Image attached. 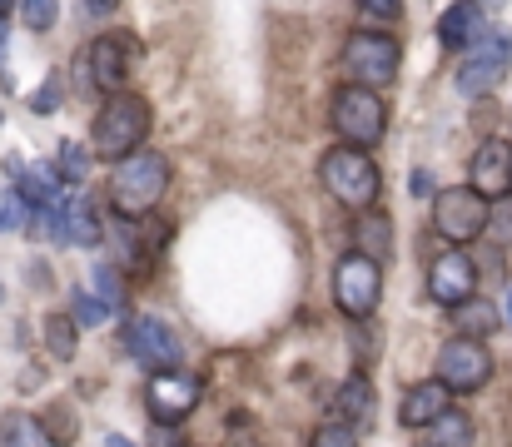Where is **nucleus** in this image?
Masks as SVG:
<instances>
[{"label":"nucleus","instance_id":"32","mask_svg":"<svg viewBox=\"0 0 512 447\" xmlns=\"http://www.w3.org/2000/svg\"><path fill=\"white\" fill-rule=\"evenodd\" d=\"M358 10L373 15V20H398L403 15V0H358Z\"/></svg>","mask_w":512,"mask_h":447},{"label":"nucleus","instance_id":"2","mask_svg":"<svg viewBox=\"0 0 512 447\" xmlns=\"http://www.w3.org/2000/svg\"><path fill=\"white\" fill-rule=\"evenodd\" d=\"M150 125H155L150 100L120 90V95H110V100L100 105V115H95V125H90V154L105 159V164H120V159H130L135 149H145Z\"/></svg>","mask_w":512,"mask_h":447},{"label":"nucleus","instance_id":"43","mask_svg":"<svg viewBox=\"0 0 512 447\" xmlns=\"http://www.w3.org/2000/svg\"><path fill=\"white\" fill-rule=\"evenodd\" d=\"M423 447H428V443H423Z\"/></svg>","mask_w":512,"mask_h":447},{"label":"nucleus","instance_id":"38","mask_svg":"<svg viewBox=\"0 0 512 447\" xmlns=\"http://www.w3.org/2000/svg\"><path fill=\"white\" fill-rule=\"evenodd\" d=\"M5 35H10V20L0 15V70H5Z\"/></svg>","mask_w":512,"mask_h":447},{"label":"nucleus","instance_id":"35","mask_svg":"<svg viewBox=\"0 0 512 447\" xmlns=\"http://www.w3.org/2000/svg\"><path fill=\"white\" fill-rule=\"evenodd\" d=\"M488 234H498V239H508L512 244V209H503L498 219H488Z\"/></svg>","mask_w":512,"mask_h":447},{"label":"nucleus","instance_id":"39","mask_svg":"<svg viewBox=\"0 0 512 447\" xmlns=\"http://www.w3.org/2000/svg\"><path fill=\"white\" fill-rule=\"evenodd\" d=\"M498 313H503V323L512 328V284H508V294H503V308H498Z\"/></svg>","mask_w":512,"mask_h":447},{"label":"nucleus","instance_id":"19","mask_svg":"<svg viewBox=\"0 0 512 447\" xmlns=\"http://www.w3.org/2000/svg\"><path fill=\"white\" fill-rule=\"evenodd\" d=\"M353 254H363L373 264H383L393 254V224H388V214H378V209L358 214V224H353Z\"/></svg>","mask_w":512,"mask_h":447},{"label":"nucleus","instance_id":"27","mask_svg":"<svg viewBox=\"0 0 512 447\" xmlns=\"http://www.w3.org/2000/svg\"><path fill=\"white\" fill-rule=\"evenodd\" d=\"M20 20H25L35 35H45V30H55V20H60V0H20Z\"/></svg>","mask_w":512,"mask_h":447},{"label":"nucleus","instance_id":"8","mask_svg":"<svg viewBox=\"0 0 512 447\" xmlns=\"http://www.w3.org/2000/svg\"><path fill=\"white\" fill-rule=\"evenodd\" d=\"M508 65H512V35H483L478 45L463 50V60H458V70H453V85H458L468 100H483V95H493V90L503 85Z\"/></svg>","mask_w":512,"mask_h":447},{"label":"nucleus","instance_id":"24","mask_svg":"<svg viewBox=\"0 0 512 447\" xmlns=\"http://www.w3.org/2000/svg\"><path fill=\"white\" fill-rule=\"evenodd\" d=\"M40 433H45V443L50 447H70L80 438V418H75V408L70 403H55L45 418H40Z\"/></svg>","mask_w":512,"mask_h":447},{"label":"nucleus","instance_id":"26","mask_svg":"<svg viewBox=\"0 0 512 447\" xmlns=\"http://www.w3.org/2000/svg\"><path fill=\"white\" fill-rule=\"evenodd\" d=\"M70 318H75V328H95V323H105L110 313H105V303L90 294V289H70Z\"/></svg>","mask_w":512,"mask_h":447},{"label":"nucleus","instance_id":"17","mask_svg":"<svg viewBox=\"0 0 512 447\" xmlns=\"http://www.w3.org/2000/svg\"><path fill=\"white\" fill-rule=\"evenodd\" d=\"M453 408V393L433 378V383H413L408 393H403V403H398V423L403 428H428V423H438L443 413Z\"/></svg>","mask_w":512,"mask_h":447},{"label":"nucleus","instance_id":"28","mask_svg":"<svg viewBox=\"0 0 512 447\" xmlns=\"http://www.w3.org/2000/svg\"><path fill=\"white\" fill-rule=\"evenodd\" d=\"M55 169H60L65 184H80L85 169H90V149H80L75 140H65V145H60V159H55Z\"/></svg>","mask_w":512,"mask_h":447},{"label":"nucleus","instance_id":"40","mask_svg":"<svg viewBox=\"0 0 512 447\" xmlns=\"http://www.w3.org/2000/svg\"><path fill=\"white\" fill-rule=\"evenodd\" d=\"M105 447H135V443H130L125 433H110V438H105Z\"/></svg>","mask_w":512,"mask_h":447},{"label":"nucleus","instance_id":"5","mask_svg":"<svg viewBox=\"0 0 512 447\" xmlns=\"http://www.w3.org/2000/svg\"><path fill=\"white\" fill-rule=\"evenodd\" d=\"M398 40L383 35V30H353L343 40L339 50V65H343V85H363V90H383L398 80Z\"/></svg>","mask_w":512,"mask_h":447},{"label":"nucleus","instance_id":"12","mask_svg":"<svg viewBox=\"0 0 512 447\" xmlns=\"http://www.w3.org/2000/svg\"><path fill=\"white\" fill-rule=\"evenodd\" d=\"M478 294V264L468 259V249H438L428 259V298L443 308H458Z\"/></svg>","mask_w":512,"mask_h":447},{"label":"nucleus","instance_id":"30","mask_svg":"<svg viewBox=\"0 0 512 447\" xmlns=\"http://www.w3.org/2000/svg\"><path fill=\"white\" fill-rule=\"evenodd\" d=\"M25 219H30V204H25L20 194H5V199H0V234L25 229Z\"/></svg>","mask_w":512,"mask_h":447},{"label":"nucleus","instance_id":"34","mask_svg":"<svg viewBox=\"0 0 512 447\" xmlns=\"http://www.w3.org/2000/svg\"><path fill=\"white\" fill-rule=\"evenodd\" d=\"M224 447H264V438H259L249 423H239V428L229 433V443H224Z\"/></svg>","mask_w":512,"mask_h":447},{"label":"nucleus","instance_id":"6","mask_svg":"<svg viewBox=\"0 0 512 447\" xmlns=\"http://www.w3.org/2000/svg\"><path fill=\"white\" fill-rule=\"evenodd\" d=\"M488 219H493V204L478 199L468 184H453V189H438L433 194V234L448 249H463V244L483 239L488 234Z\"/></svg>","mask_w":512,"mask_h":447},{"label":"nucleus","instance_id":"13","mask_svg":"<svg viewBox=\"0 0 512 447\" xmlns=\"http://www.w3.org/2000/svg\"><path fill=\"white\" fill-rule=\"evenodd\" d=\"M50 239L65 244V249H95V244L105 239V224H100V214H95L90 199L65 194V199L50 209Z\"/></svg>","mask_w":512,"mask_h":447},{"label":"nucleus","instance_id":"3","mask_svg":"<svg viewBox=\"0 0 512 447\" xmlns=\"http://www.w3.org/2000/svg\"><path fill=\"white\" fill-rule=\"evenodd\" d=\"M319 184L324 194L343 204L348 214H368L383 194V174L378 164L363 154V149H348V145H334L324 159H319Z\"/></svg>","mask_w":512,"mask_h":447},{"label":"nucleus","instance_id":"18","mask_svg":"<svg viewBox=\"0 0 512 447\" xmlns=\"http://www.w3.org/2000/svg\"><path fill=\"white\" fill-rule=\"evenodd\" d=\"M373 413H378V398H373V383L363 373H353L334 398V423L353 428V433H368L373 428Z\"/></svg>","mask_w":512,"mask_h":447},{"label":"nucleus","instance_id":"23","mask_svg":"<svg viewBox=\"0 0 512 447\" xmlns=\"http://www.w3.org/2000/svg\"><path fill=\"white\" fill-rule=\"evenodd\" d=\"M95 298L105 303V313H125V308H130L125 274H120L115 264H95Z\"/></svg>","mask_w":512,"mask_h":447},{"label":"nucleus","instance_id":"33","mask_svg":"<svg viewBox=\"0 0 512 447\" xmlns=\"http://www.w3.org/2000/svg\"><path fill=\"white\" fill-rule=\"evenodd\" d=\"M145 447H189L179 428H165V423H150V443Z\"/></svg>","mask_w":512,"mask_h":447},{"label":"nucleus","instance_id":"22","mask_svg":"<svg viewBox=\"0 0 512 447\" xmlns=\"http://www.w3.org/2000/svg\"><path fill=\"white\" fill-rule=\"evenodd\" d=\"M45 348H50V358H60V363H70V358L80 353V328H75L70 313H50V318H45Z\"/></svg>","mask_w":512,"mask_h":447},{"label":"nucleus","instance_id":"36","mask_svg":"<svg viewBox=\"0 0 512 447\" xmlns=\"http://www.w3.org/2000/svg\"><path fill=\"white\" fill-rule=\"evenodd\" d=\"M120 0H85V10H90V20H110V10H115Z\"/></svg>","mask_w":512,"mask_h":447},{"label":"nucleus","instance_id":"31","mask_svg":"<svg viewBox=\"0 0 512 447\" xmlns=\"http://www.w3.org/2000/svg\"><path fill=\"white\" fill-rule=\"evenodd\" d=\"M30 110H35V115H55V110H60V80H55V75L30 95Z\"/></svg>","mask_w":512,"mask_h":447},{"label":"nucleus","instance_id":"25","mask_svg":"<svg viewBox=\"0 0 512 447\" xmlns=\"http://www.w3.org/2000/svg\"><path fill=\"white\" fill-rule=\"evenodd\" d=\"M0 443L5 447H50L45 443V433H40V418H30V413H5V423H0Z\"/></svg>","mask_w":512,"mask_h":447},{"label":"nucleus","instance_id":"16","mask_svg":"<svg viewBox=\"0 0 512 447\" xmlns=\"http://www.w3.org/2000/svg\"><path fill=\"white\" fill-rule=\"evenodd\" d=\"M488 35V15H483V0H453L443 15H438V40L448 50H468Z\"/></svg>","mask_w":512,"mask_h":447},{"label":"nucleus","instance_id":"4","mask_svg":"<svg viewBox=\"0 0 512 447\" xmlns=\"http://www.w3.org/2000/svg\"><path fill=\"white\" fill-rule=\"evenodd\" d=\"M329 120H334V135L348 149H368L388 135V105L378 90H363V85H339L334 90V105H329Z\"/></svg>","mask_w":512,"mask_h":447},{"label":"nucleus","instance_id":"21","mask_svg":"<svg viewBox=\"0 0 512 447\" xmlns=\"http://www.w3.org/2000/svg\"><path fill=\"white\" fill-rule=\"evenodd\" d=\"M473 438H478V428L458 408H448L438 423H428V447H473Z\"/></svg>","mask_w":512,"mask_h":447},{"label":"nucleus","instance_id":"29","mask_svg":"<svg viewBox=\"0 0 512 447\" xmlns=\"http://www.w3.org/2000/svg\"><path fill=\"white\" fill-rule=\"evenodd\" d=\"M309 447H358V433L329 418V423H319V428H314V438H309Z\"/></svg>","mask_w":512,"mask_h":447},{"label":"nucleus","instance_id":"11","mask_svg":"<svg viewBox=\"0 0 512 447\" xmlns=\"http://www.w3.org/2000/svg\"><path fill=\"white\" fill-rule=\"evenodd\" d=\"M204 398V383L199 373H184V368H170V373H150L145 383V413L150 423H165V428H179Z\"/></svg>","mask_w":512,"mask_h":447},{"label":"nucleus","instance_id":"7","mask_svg":"<svg viewBox=\"0 0 512 447\" xmlns=\"http://www.w3.org/2000/svg\"><path fill=\"white\" fill-rule=\"evenodd\" d=\"M334 303L348 323H368L383 303V264L363 259V254H343L339 269H334Z\"/></svg>","mask_w":512,"mask_h":447},{"label":"nucleus","instance_id":"20","mask_svg":"<svg viewBox=\"0 0 512 447\" xmlns=\"http://www.w3.org/2000/svg\"><path fill=\"white\" fill-rule=\"evenodd\" d=\"M453 323H458V338H488V333H498V323H503V313H498V303H488V298H468V303H458L453 308Z\"/></svg>","mask_w":512,"mask_h":447},{"label":"nucleus","instance_id":"41","mask_svg":"<svg viewBox=\"0 0 512 447\" xmlns=\"http://www.w3.org/2000/svg\"><path fill=\"white\" fill-rule=\"evenodd\" d=\"M5 10H10V0H0V15H5Z\"/></svg>","mask_w":512,"mask_h":447},{"label":"nucleus","instance_id":"1","mask_svg":"<svg viewBox=\"0 0 512 447\" xmlns=\"http://www.w3.org/2000/svg\"><path fill=\"white\" fill-rule=\"evenodd\" d=\"M110 209L115 219H150L160 209V199L170 194V159L160 149H135L130 159H120L110 169Z\"/></svg>","mask_w":512,"mask_h":447},{"label":"nucleus","instance_id":"42","mask_svg":"<svg viewBox=\"0 0 512 447\" xmlns=\"http://www.w3.org/2000/svg\"><path fill=\"white\" fill-rule=\"evenodd\" d=\"M0 298H5V289H0Z\"/></svg>","mask_w":512,"mask_h":447},{"label":"nucleus","instance_id":"9","mask_svg":"<svg viewBox=\"0 0 512 447\" xmlns=\"http://www.w3.org/2000/svg\"><path fill=\"white\" fill-rule=\"evenodd\" d=\"M448 393H478V388H488L493 383V353H488V343H478V338H448L443 348H438V373H433Z\"/></svg>","mask_w":512,"mask_h":447},{"label":"nucleus","instance_id":"14","mask_svg":"<svg viewBox=\"0 0 512 447\" xmlns=\"http://www.w3.org/2000/svg\"><path fill=\"white\" fill-rule=\"evenodd\" d=\"M130 60H135V45H130V40H120V35H100V40L85 50V75H90V85L110 100V95L125 90V80H130Z\"/></svg>","mask_w":512,"mask_h":447},{"label":"nucleus","instance_id":"37","mask_svg":"<svg viewBox=\"0 0 512 447\" xmlns=\"http://www.w3.org/2000/svg\"><path fill=\"white\" fill-rule=\"evenodd\" d=\"M413 194H418V199L433 194V174H428V169H413Z\"/></svg>","mask_w":512,"mask_h":447},{"label":"nucleus","instance_id":"15","mask_svg":"<svg viewBox=\"0 0 512 447\" xmlns=\"http://www.w3.org/2000/svg\"><path fill=\"white\" fill-rule=\"evenodd\" d=\"M468 189L478 199H508L512 194V145L508 140H483L473 154V169H468Z\"/></svg>","mask_w":512,"mask_h":447},{"label":"nucleus","instance_id":"10","mask_svg":"<svg viewBox=\"0 0 512 447\" xmlns=\"http://www.w3.org/2000/svg\"><path fill=\"white\" fill-rule=\"evenodd\" d=\"M125 353H130L145 373H170V368L184 363L179 333H174L165 318H155V313H140V318L125 323Z\"/></svg>","mask_w":512,"mask_h":447}]
</instances>
